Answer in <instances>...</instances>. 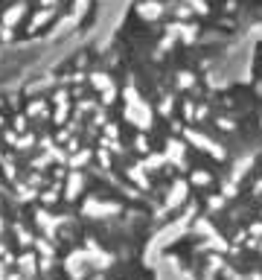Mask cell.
<instances>
[{"instance_id": "6da1fadb", "label": "cell", "mask_w": 262, "mask_h": 280, "mask_svg": "<svg viewBox=\"0 0 262 280\" xmlns=\"http://www.w3.org/2000/svg\"><path fill=\"white\" fill-rule=\"evenodd\" d=\"M18 266H21V271L27 268L29 274H35V254H24V257L18 260Z\"/></svg>"}, {"instance_id": "3957f363", "label": "cell", "mask_w": 262, "mask_h": 280, "mask_svg": "<svg viewBox=\"0 0 262 280\" xmlns=\"http://www.w3.org/2000/svg\"><path fill=\"white\" fill-rule=\"evenodd\" d=\"M55 198H58V196H55V190H47V193H41V201H44V204H55Z\"/></svg>"}, {"instance_id": "7a4b0ae2", "label": "cell", "mask_w": 262, "mask_h": 280, "mask_svg": "<svg viewBox=\"0 0 262 280\" xmlns=\"http://www.w3.org/2000/svg\"><path fill=\"white\" fill-rule=\"evenodd\" d=\"M15 234H18V242H21V245H32V242H35V239H32V234H29V231H24V228H15Z\"/></svg>"}, {"instance_id": "277c9868", "label": "cell", "mask_w": 262, "mask_h": 280, "mask_svg": "<svg viewBox=\"0 0 262 280\" xmlns=\"http://www.w3.org/2000/svg\"><path fill=\"white\" fill-rule=\"evenodd\" d=\"M3 228H6V225H3V219H0V234H3Z\"/></svg>"}]
</instances>
